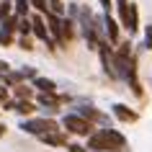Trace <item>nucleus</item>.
<instances>
[{"label":"nucleus","instance_id":"1","mask_svg":"<svg viewBox=\"0 0 152 152\" xmlns=\"http://www.w3.org/2000/svg\"><path fill=\"white\" fill-rule=\"evenodd\" d=\"M124 147H126V137L111 126H103L98 132H93L88 137V144H85V150H93V152H119Z\"/></svg>","mask_w":152,"mask_h":152},{"label":"nucleus","instance_id":"2","mask_svg":"<svg viewBox=\"0 0 152 152\" xmlns=\"http://www.w3.org/2000/svg\"><path fill=\"white\" fill-rule=\"evenodd\" d=\"M57 129H59V124H57L54 119H47V116L21 121V132H26V134H31V137H44V134H49V132H57Z\"/></svg>","mask_w":152,"mask_h":152},{"label":"nucleus","instance_id":"3","mask_svg":"<svg viewBox=\"0 0 152 152\" xmlns=\"http://www.w3.org/2000/svg\"><path fill=\"white\" fill-rule=\"evenodd\" d=\"M62 132L75 134V137H90L93 134V124L85 121L83 116H77V113H64L62 116Z\"/></svg>","mask_w":152,"mask_h":152},{"label":"nucleus","instance_id":"4","mask_svg":"<svg viewBox=\"0 0 152 152\" xmlns=\"http://www.w3.org/2000/svg\"><path fill=\"white\" fill-rule=\"evenodd\" d=\"M119 23L129 31V36H134V34L139 31V8H137V3L129 0V8H126V13L119 18Z\"/></svg>","mask_w":152,"mask_h":152},{"label":"nucleus","instance_id":"5","mask_svg":"<svg viewBox=\"0 0 152 152\" xmlns=\"http://www.w3.org/2000/svg\"><path fill=\"white\" fill-rule=\"evenodd\" d=\"M44 21H47L49 36L57 41V47H64V36H62V18L54 16V13H47V16H44Z\"/></svg>","mask_w":152,"mask_h":152},{"label":"nucleus","instance_id":"6","mask_svg":"<svg viewBox=\"0 0 152 152\" xmlns=\"http://www.w3.org/2000/svg\"><path fill=\"white\" fill-rule=\"evenodd\" d=\"M72 113L83 116V119L90 121V124H108V116H103V113L98 111V108H93V106H75Z\"/></svg>","mask_w":152,"mask_h":152},{"label":"nucleus","instance_id":"7","mask_svg":"<svg viewBox=\"0 0 152 152\" xmlns=\"http://www.w3.org/2000/svg\"><path fill=\"white\" fill-rule=\"evenodd\" d=\"M111 113H113V119L124 121V124H134V121L139 119V113H137L134 108H129L126 103H113L111 106Z\"/></svg>","mask_w":152,"mask_h":152},{"label":"nucleus","instance_id":"8","mask_svg":"<svg viewBox=\"0 0 152 152\" xmlns=\"http://www.w3.org/2000/svg\"><path fill=\"white\" fill-rule=\"evenodd\" d=\"M44 144H49V147H67L70 144V137H67V132H62V129H57V132H49V134L39 137Z\"/></svg>","mask_w":152,"mask_h":152},{"label":"nucleus","instance_id":"9","mask_svg":"<svg viewBox=\"0 0 152 152\" xmlns=\"http://www.w3.org/2000/svg\"><path fill=\"white\" fill-rule=\"evenodd\" d=\"M103 31H106V41L108 44H119V21L113 16L103 13Z\"/></svg>","mask_w":152,"mask_h":152},{"label":"nucleus","instance_id":"10","mask_svg":"<svg viewBox=\"0 0 152 152\" xmlns=\"http://www.w3.org/2000/svg\"><path fill=\"white\" fill-rule=\"evenodd\" d=\"M31 88L39 90V93H57V83L52 80V77H41V75H36L31 80Z\"/></svg>","mask_w":152,"mask_h":152},{"label":"nucleus","instance_id":"11","mask_svg":"<svg viewBox=\"0 0 152 152\" xmlns=\"http://www.w3.org/2000/svg\"><path fill=\"white\" fill-rule=\"evenodd\" d=\"M23 72L21 70H10V72H5L3 75V85H8V88H16V85H23Z\"/></svg>","mask_w":152,"mask_h":152},{"label":"nucleus","instance_id":"12","mask_svg":"<svg viewBox=\"0 0 152 152\" xmlns=\"http://www.w3.org/2000/svg\"><path fill=\"white\" fill-rule=\"evenodd\" d=\"M39 106L36 103H31V101H16V111L21 113V116H26V119H31V113L36 111Z\"/></svg>","mask_w":152,"mask_h":152},{"label":"nucleus","instance_id":"13","mask_svg":"<svg viewBox=\"0 0 152 152\" xmlns=\"http://www.w3.org/2000/svg\"><path fill=\"white\" fill-rule=\"evenodd\" d=\"M75 26H77V23H75L72 18H62V36H64V44L75 39Z\"/></svg>","mask_w":152,"mask_h":152},{"label":"nucleus","instance_id":"14","mask_svg":"<svg viewBox=\"0 0 152 152\" xmlns=\"http://www.w3.org/2000/svg\"><path fill=\"white\" fill-rule=\"evenodd\" d=\"M13 93H16V101H31V96H34V88L31 85H16L13 88Z\"/></svg>","mask_w":152,"mask_h":152},{"label":"nucleus","instance_id":"15","mask_svg":"<svg viewBox=\"0 0 152 152\" xmlns=\"http://www.w3.org/2000/svg\"><path fill=\"white\" fill-rule=\"evenodd\" d=\"M28 10H31V3H28V0H13V13H16L18 18H26Z\"/></svg>","mask_w":152,"mask_h":152},{"label":"nucleus","instance_id":"16","mask_svg":"<svg viewBox=\"0 0 152 152\" xmlns=\"http://www.w3.org/2000/svg\"><path fill=\"white\" fill-rule=\"evenodd\" d=\"M47 8H49V13H54L59 18H64V13H67V5L62 0H47Z\"/></svg>","mask_w":152,"mask_h":152},{"label":"nucleus","instance_id":"17","mask_svg":"<svg viewBox=\"0 0 152 152\" xmlns=\"http://www.w3.org/2000/svg\"><path fill=\"white\" fill-rule=\"evenodd\" d=\"M8 16H13V0H0V23Z\"/></svg>","mask_w":152,"mask_h":152},{"label":"nucleus","instance_id":"18","mask_svg":"<svg viewBox=\"0 0 152 152\" xmlns=\"http://www.w3.org/2000/svg\"><path fill=\"white\" fill-rule=\"evenodd\" d=\"M21 36H31V18H18V28H16Z\"/></svg>","mask_w":152,"mask_h":152},{"label":"nucleus","instance_id":"19","mask_svg":"<svg viewBox=\"0 0 152 152\" xmlns=\"http://www.w3.org/2000/svg\"><path fill=\"white\" fill-rule=\"evenodd\" d=\"M31 3V8L36 10V13H41V16H47L49 13V8H47V0H28Z\"/></svg>","mask_w":152,"mask_h":152},{"label":"nucleus","instance_id":"20","mask_svg":"<svg viewBox=\"0 0 152 152\" xmlns=\"http://www.w3.org/2000/svg\"><path fill=\"white\" fill-rule=\"evenodd\" d=\"M10 44H13V31L0 28V47H10Z\"/></svg>","mask_w":152,"mask_h":152},{"label":"nucleus","instance_id":"21","mask_svg":"<svg viewBox=\"0 0 152 152\" xmlns=\"http://www.w3.org/2000/svg\"><path fill=\"white\" fill-rule=\"evenodd\" d=\"M18 47H21V49H26V52H31V49H34L31 36H21V39H18Z\"/></svg>","mask_w":152,"mask_h":152},{"label":"nucleus","instance_id":"22","mask_svg":"<svg viewBox=\"0 0 152 152\" xmlns=\"http://www.w3.org/2000/svg\"><path fill=\"white\" fill-rule=\"evenodd\" d=\"M144 49H152V23L144 28Z\"/></svg>","mask_w":152,"mask_h":152},{"label":"nucleus","instance_id":"23","mask_svg":"<svg viewBox=\"0 0 152 152\" xmlns=\"http://www.w3.org/2000/svg\"><path fill=\"white\" fill-rule=\"evenodd\" d=\"M101 3V8H103L106 16H111V10H113V0H98Z\"/></svg>","mask_w":152,"mask_h":152},{"label":"nucleus","instance_id":"24","mask_svg":"<svg viewBox=\"0 0 152 152\" xmlns=\"http://www.w3.org/2000/svg\"><path fill=\"white\" fill-rule=\"evenodd\" d=\"M21 72H23L26 80H34L36 77V67H21Z\"/></svg>","mask_w":152,"mask_h":152},{"label":"nucleus","instance_id":"25","mask_svg":"<svg viewBox=\"0 0 152 152\" xmlns=\"http://www.w3.org/2000/svg\"><path fill=\"white\" fill-rule=\"evenodd\" d=\"M67 152H85V147L77 144V142H70V144H67Z\"/></svg>","mask_w":152,"mask_h":152},{"label":"nucleus","instance_id":"26","mask_svg":"<svg viewBox=\"0 0 152 152\" xmlns=\"http://www.w3.org/2000/svg\"><path fill=\"white\" fill-rule=\"evenodd\" d=\"M0 108H3V111H16V101H3Z\"/></svg>","mask_w":152,"mask_h":152},{"label":"nucleus","instance_id":"27","mask_svg":"<svg viewBox=\"0 0 152 152\" xmlns=\"http://www.w3.org/2000/svg\"><path fill=\"white\" fill-rule=\"evenodd\" d=\"M3 101H8V85L0 83V103H3Z\"/></svg>","mask_w":152,"mask_h":152},{"label":"nucleus","instance_id":"28","mask_svg":"<svg viewBox=\"0 0 152 152\" xmlns=\"http://www.w3.org/2000/svg\"><path fill=\"white\" fill-rule=\"evenodd\" d=\"M5 72H10V67H8V62L0 59V75H5Z\"/></svg>","mask_w":152,"mask_h":152},{"label":"nucleus","instance_id":"29","mask_svg":"<svg viewBox=\"0 0 152 152\" xmlns=\"http://www.w3.org/2000/svg\"><path fill=\"white\" fill-rule=\"evenodd\" d=\"M5 134V124H0V137Z\"/></svg>","mask_w":152,"mask_h":152}]
</instances>
